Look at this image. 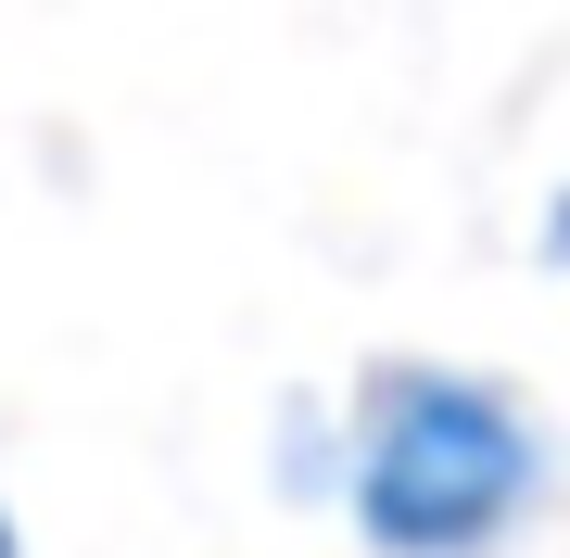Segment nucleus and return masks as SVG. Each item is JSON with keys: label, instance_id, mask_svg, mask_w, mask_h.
Wrapping results in <instances>:
<instances>
[{"label": "nucleus", "instance_id": "nucleus-1", "mask_svg": "<svg viewBox=\"0 0 570 558\" xmlns=\"http://www.w3.org/2000/svg\"><path fill=\"white\" fill-rule=\"evenodd\" d=\"M546 508V419L494 369L381 355L343 407V520L367 558H494Z\"/></svg>", "mask_w": 570, "mask_h": 558}, {"label": "nucleus", "instance_id": "nucleus-2", "mask_svg": "<svg viewBox=\"0 0 570 558\" xmlns=\"http://www.w3.org/2000/svg\"><path fill=\"white\" fill-rule=\"evenodd\" d=\"M546 267H570V178L546 190Z\"/></svg>", "mask_w": 570, "mask_h": 558}, {"label": "nucleus", "instance_id": "nucleus-3", "mask_svg": "<svg viewBox=\"0 0 570 558\" xmlns=\"http://www.w3.org/2000/svg\"><path fill=\"white\" fill-rule=\"evenodd\" d=\"M0 558H26V533H13V496H0Z\"/></svg>", "mask_w": 570, "mask_h": 558}]
</instances>
